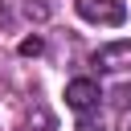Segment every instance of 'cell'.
<instances>
[{
    "label": "cell",
    "mask_w": 131,
    "mask_h": 131,
    "mask_svg": "<svg viewBox=\"0 0 131 131\" xmlns=\"http://www.w3.org/2000/svg\"><path fill=\"white\" fill-rule=\"evenodd\" d=\"M78 16L90 20V25H123L127 20V8L123 0H74Z\"/></svg>",
    "instance_id": "6da1fadb"
},
{
    "label": "cell",
    "mask_w": 131,
    "mask_h": 131,
    "mask_svg": "<svg viewBox=\"0 0 131 131\" xmlns=\"http://www.w3.org/2000/svg\"><path fill=\"white\" fill-rule=\"evenodd\" d=\"M98 82H90V78H74L70 86H66V102L78 111V115H90L94 106H98Z\"/></svg>",
    "instance_id": "7a4b0ae2"
},
{
    "label": "cell",
    "mask_w": 131,
    "mask_h": 131,
    "mask_svg": "<svg viewBox=\"0 0 131 131\" xmlns=\"http://www.w3.org/2000/svg\"><path fill=\"white\" fill-rule=\"evenodd\" d=\"M98 70H131V41H111L94 53Z\"/></svg>",
    "instance_id": "3957f363"
},
{
    "label": "cell",
    "mask_w": 131,
    "mask_h": 131,
    "mask_svg": "<svg viewBox=\"0 0 131 131\" xmlns=\"http://www.w3.org/2000/svg\"><path fill=\"white\" fill-rule=\"evenodd\" d=\"M111 106L115 111H131V82H119L111 90Z\"/></svg>",
    "instance_id": "277c9868"
},
{
    "label": "cell",
    "mask_w": 131,
    "mask_h": 131,
    "mask_svg": "<svg viewBox=\"0 0 131 131\" xmlns=\"http://www.w3.org/2000/svg\"><path fill=\"white\" fill-rule=\"evenodd\" d=\"M41 49H45V41H41V37H25V41H20V57H37Z\"/></svg>",
    "instance_id": "5b68a950"
},
{
    "label": "cell",
    "mask_w": 131,
    "mask_h": 131,
    "mask_svg": "<svg viewBox=\"0 0 131 131\" xmlns=\"http://www.w3.org/2000/svg\"><path fill=\"white\" fill-rule=\"evenodd\" d=\"M25 12H29V16H37V20H45V16H49V8H45V4H33V0L25 4Z\"/></svg>",
    "instance_id": "8992f818"
},
{
    "label": "cell",
    "mask_w": 131,
    "mask_h": 131,
    "mask_svg": "<svg viewBox=\"0 0 131 131\" xmlns=\"http://www.w3.org/2000/svg\"><path fill=\"white\" fill-rule=\"evenodd\" d=\"M78 131H102V119H90V115H82V123H78Z\"/></svg>",
    "instance_id": "52a82bcc"
},
{
    "label": "cell",
    "mask_w": 131,
    "mask_h": 131,
    "mask_svg": "<svg viewBox=\"0 0 131 131\" xmlns=\"http://www.w3.org/2000/svg\"><path fill=\"white\" fill-rule=\"evenodd\" d=\"M127 131H131V127H127Z\"/></svg>",
    "instance_id": "ba28073f"
}]
</instances>
